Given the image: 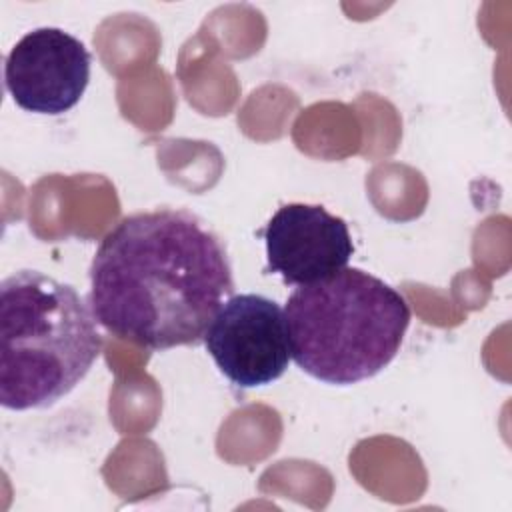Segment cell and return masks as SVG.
Returning <instances> with one entry per match:
<instances>
[{
  "mask_svg": "<svg viewBox=\"0 0 512 512\" xmlns=\"http://www.w3.org/2000/svg\"><path fill=\"white\" fill-rule=\"evenodd\" d=\"M102 352L96 318L74 286L40 270L0 284V404L50 408L70 394Z\"/></svg>",
  "mask_w": 512,
  "mask_h": 512,
  "instance_id": "2",
  "label": "cell"
},
{
  "mask_svg": "<svg viewBox=\"0 0 512 512\" xmlns=\"http://www.w3.org/2000/svg\"><path fill=\"white\" fill-rule=\"evenodd\" d=\"M88 276L96 322L150 350L198 344L234 292L222 240L176 208L122 218L100 240Z\"/></svg>",
  "mask_w": 512,
  "mask_h": 512,
  "instance_id": "1",
  "label": "cell"
},
{
  "mask_svg": "<svg viewBox=\"0 0 512 512\" xmlns=\"http://www.w3.org/2000/svg\"><path fill=\"white\" fill-rule=\"evenodd\" d=\"M290 356L308 376L350 386L376 376L398 354L410 324L406 298L360 270L298 286L284 306Z\"/></svg>",
  "mask_w": 512,
  "mask_h": 512,
  "instance_id": "3",
  "label": "cell"
},
{
  "mask_svg": "<svg viewBox=\"0 0 512 512\" xmlns=\"http://www.w3.org/2000/svg\"><path fill=\"white\" fill-rule=\"evenodd\" d=\"M266 272L304 286L344 270L354 252L348 224L320 204L280 206L266 228Z\"/></svg>",
  "mask_w": 512,
  "mask_h": 512,
  "instance_id": "6",
  "label": "cell"
},
{
  "mask_svg": "<svg viewBox=\"0 0 512 512\" xmlns=\"http://www.w3.org/2000/svg\"><path fill=\"white\" fill-rule=\"evenodd\" d=\"M202 340L218 370L244 390L272 384L292 358L284 310L276 300L254 292L232 294Z\"/></svg>",
  "mask_w": 512,
  "mask_h": 512,
  "instance_id": "4",
  "label": "cell"
},
{
  "mask_svg": "<svg viewBox=\"0 0 512 512\" xmlns=\"http://www.w3.org/2000/svg\"><path fill=\"white\" fill-rule=\"evenodd\" d=\"M90 82V52L62 28H34L4 60V86L26 112L58 116L72 110Z\"/></svg>",
  "mask_w": 512,
  "mask_h": 512,
  "instance_id": "5",
  "label": "cell"
}]
</instances>
